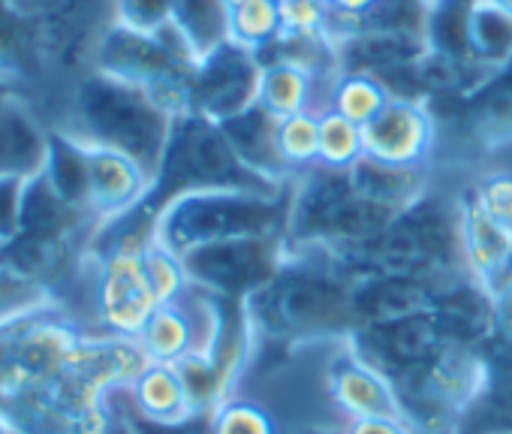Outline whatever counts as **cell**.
I'll return each mask as SVG.
<instances>
[{
  "label": "cell",
  "instance_id": "6da1fadb",
  "mask_svg": "<svg viewBox=\"0 0 512 434\" xmlns=\"http://www.w3.org/2000/svg\"><path fill=\"white\" fill-rule=\"evenodd\" d=\"M256 338L275 344H326L350 338L353 281L317 248H290L278 278L247 299Z\"/></svg>",
  "mask_w": 512,
  "mask_h": 434
},
{
  "label": "cell",
  "instance_id": "7a4b0ae2",
  "mask_svg": "<svg viewBox=\"0 0 512 434\" xmlns=\"http://www.w3.org/2000/svg\"><path fill=\"white\" fill-rule=\"evenodd\" d=\"M172 127L175 115L163 109L151 91L91 67L76 85L67 121L58 130L121 148L157 175Z\"/></svg>",
  "mask_w": 512,
  "mask_h": 434
},
{
  "label": "cell",
  "instance_id": "3957f363",
  "mask_svg": "<svg viewBox=\"0 0 512 434\" xmlns=\"http://www.w3.org/2000/svg\"><path fill=\"white\" fill-rule=\"evenodd\" d=\"M293 184L296 178L275 193L202 190L175 196L157 211L154 236H160L178 254L226 239L287 236L293 211Z\"/></svg>",
  "mask_w": 512,
  "mask_h": 434
},
{
  "label": "cell",
  "instance_id": "277c9868",
  "mask_svg": "<svg viewBox=\"0 0 512 434\" xmlns=\"http://www.w3.org/2000/svg\"><path fill=\"white\" fill-rule=\"evenodd\" d=\"M392 208L365 199L353 184L347 169L314 166L293 184L290 211V248L344 251L371 242L392 221Z\"/></svg>",
  "mask_w": 512,
  "mask_h": 434
},
{
  "label": "cell",
  "instance_id": "5b68a950",
  "mask_svg": "<svg viewBox=\"0 0 512 434\" xmlns=\"http://www.w3.org/2000/svg\"><path fill=\"white\" fill-rule=\"evenodd\" d=\"M287 184H275L263 175L250 172L232 151V145L223 136L217 121L187 112V115L175 118L163 163L157 169L154 193L145 208L157 217V211L169 199L184 196V193H202V190L275 193Z\"/></svg>",
  "mask_w": 512,
  "mask_h": 434
},
{
  "label": "cell",
  "instance_id": "8992f818",
  "mask_svg": "<svg viewBox=\"0 0 512 434\" xmlns=\"http://www.w3.org/2000/svg\"><path fill=\"white\" fill-rule=\"evenodd\" d=\"M482 353L443 341L419 368L395 380L404 416L419 434H452L482 386Z\"/></svg>",
  "mask_w": 512,
  "mask_h": 434
},
{
  "label": "cell",
  "instance_id": "52a82bcc",
  "mask_svg": "<svg viewBox=\"0 0 512 434\" xmlns=\"http://www.w3.org/2000/svg\"><path fill=\"white\" fill-rule=\"evenodd\" d=\"M184 257L190 284L232 302H247L266 290L290 260L287 236H247L193 248Z\"/></svg>",
  "mask_w": 512,
  "mask_h": 434
},
{
  "label": "cell",
  "instance_id": "ba28073f",
  "mask_svg": "<svg viewBox=\"0 0 512 434\" xmlns=\"http://www.w3.org/2000/svg\"><path fill=\"white\" fill-rule=\"evenodd\" d=\"M58 130V127H55ZM79 151L82 160V208L97 233L124 221L133 211L145 208L157 175L133 154L61 130ZM97 239V236H94Z\"/></svg>",
  "mask_w": 512,
  "mask_h": 434
},
{
  "label": "cell",
  "instance_id": "9c48e42d",
  "mask_svg": "<svg viewBox=\"0 0 512 434\" xmlns=\"http://www.w3.org/2000/svg\"><path fill=\"white\" fill-rule=\"evenodd\" d=\"M440 124L452 121L455 136L464 142V163L476 166L482 157L512 142V58L491 70L467 97L431 100Z\"/></svg>",
  "mask_w": 512,
  "mask_h": 434
},
{
  "label": "cell",
  "instance_id": "30bf717a",
  "mask_svg": "<svg viewBox=\"0 0 512 434\" xmlns=\"http://www.w3.org/2000/svg\"><path fill=\"white\" fill-rule=\"evenodd\" d=\"M220 332V299L193 287L157 305L136 344L148 362H184L193 356H211Z\"/></svg>",
  "mask_w": 512,
  "mask_h": 434
},
{
  "label": "cell",
  "instance_id": "8fae6325",
  "mask_svg": "<svg viewBox=\"0 0 512 434\" xmlns=\"http://www.w3.org/2000/svg\"><path fill=\"white\" fill-rule=\"evenodd\" d=\"M365 154L398 166H434L440 154V121L428 100L392 97L362 127Z\"/></svg>",
  "mask_w": 512,
  "mask_h": 434
},
{
  "label": "cell",
  "instance_id": "7c38bea8",
  "mask_svg": "<svg viewBox=\"0 0 512 434\" xmlns=\"http://www.w3.org/2000/svg\"><path fill=\"white\" fill-rule=\"evenodd\" d=\"M323 386L335 413L347 419L362 416H404L398 392L386 374L365 362L350 338L332 341L323 356Z\"/></svg>",
  "mask_w": 512,
  "mask_h": 434
},
{
  "label": "cell",
  "instance_id": "4fadbf2b",
  "mask_svg": "<svg viewBox=\"0 0 512 434\" xmlns=\"http://www.w3.org/2000/svg\"><path fill=\"white\" fill-rule=\"evenodd\" d=\"M263 61L232 43L202 58L190 73V112L211 121H226L256 103ZM187 115V112H184Z\"/></svg>",
  "mask_w": 512,
  "mask_h": 434
},
{
  "label": "cell",
  "instance_id": "5bb4252c",
  "mask_svg": "<svg viewBox=\"0 0 512 434\" xmlns=\"http://www.w3.org/2000/svg\"><path fill=\"white\" fill-rule=\"evenodd\" d=\"M350 344L365 362H371L380 374H386L395 383L413 368H419L443 344V338L428 311H419L407 317L356 326Z\"/></svg>",
  "mask_w": 512,
  "mask_h": 434
},
{
  "label": "cell",
  "instance_id": "9a60e30c",
  "mask_svg": "<svg viewBox=\"0 0 512 434\" xmlns=\"http://www.w3.org/2000/svg\"><path fill=\"white\" fill-rule=\"evenodd\" d=\"M458 199V245L464 272L485 290H500L512 272V236L482 208L467 178L455 181Z\"/></svg>",
  "mask_w": 512,
  "mask_h": 434
},
{
  "label": "cell",
  "instance_id": "2e32d148",
  "mask_svg": "<svg viewBox=\"0 0 512 434\" xmlns=\"http://www.w3.org/2000/svg\"><path fill=\"white\" fill-rule=\"evenodd\" d=\"M115 401L130 416L157 425H175L208 410L199 404L181 365L175 362H145L133 374V380L115 395Z\"/></svg>",
  "mask_w": 512,
  "mask_h": 434
},
{
  "label": "cell",
  "instance_id": "e0dca14e",
  "mask_svg": "<svg viewBox=\"0 0 512 434\" xmlns=\"http://www.w3.org/2000/svg\"><path fill=\"white\" fill-rule=\"evenodd\" d=\"M428 317L434 320L440 338L449 344L479 350L497 335L494 293L485 290L470 275L449 278L434 296V302L428 305Z\"/></svg>",
  "mask_w": 512,
  "mask_h": 434
},
{
  "label": "cell",
  "instance_id": "ac0fdd59",
  "mask_svg": "<svg viewBox=\"0 0 512 434\" xmlns=\"http://www.w3.org/2000/svg\"><path fill=\"white\" fill-rule=\"evenodd\" d=\"M449 278H455V275L389 272V275H371V278L353 281V317H356V326L428 311V305L434 302V296L440 293V287Z\"/></svg>",
  "mask_w": 512,
  "mask_h": 434
},
{
  "label": "cell",
  "instance_id": "d6986e66",
  "mask_svg": "<svg viewBox=\"0 0 512 434\" xmlns=\"http://www.w3.org/2000/svg\"><path fill=\"white\" fill-rule=\"evenodd\" d=\"M482 353V386L452 434H512V341L494 335Z\"/></svg>",
  "mask_w": 512,
  "mask_h": 434
},
{
  "label": "cell",
  "instance_id": "ffe728a7",
  "mask_svg": "<svg viewBox=\"0 0 512 434\" xmlns=\"http://www.w3.org/2000/svg\"><path fill=\"white\" fill-rule=\"evenodd\" d=\"M49 136L25 97L13 88V79L0 73V178L37 175L49 157Z\"/></svg>",
  "mask_w": 512,
  "mask_h": 434
},
{
  "label": "cell",
  "instance_id": "44dd1931",
  "mask_svg": "<svg viewBox=\"0 0 512 434\" xmlns=\"http://www.w3.org/2000/svg\"><path fill=\"white\" fill-rule=\"evenodd\" d=\"M223 136L229 139L232 151L238 154V160L275 184H287L293 181V175L287 172L281 151H278V118L269 115L263 106H247L244 112L220 121Z\"/></svg>",
  "mask_w": 512,
  "mask_h": 434
},
{
  "label": "cell",
  "instance_id": "7402d4cb",
  "mask_svg": "<svg viewBox=\"0 0 512 434\" xmlns=\"http://www.w3.org/2000/svg\"><path fill=\"white\" fill-rule=\"evenodd\" d=\"M347 175H350V184L365 199L386 205L392 211H404L437 184L434 166H398V163H386L368 154H362L347 169Z\"/></svg>",
  "mask_w": 512,
  "mask_h": 434
},
{
  "label": "cell",
  "instance_id": "603a6c76",
  "mask_svg": "<svg viewBox=\"0 0 512 434\" xmlns=\"http://www.w3.org/2000/svg\"><path fill=\"white\" fill-rule=\"evenodd\" d=\"M211 434H296V428L269 398L238 386L211 407Z\"/></svg>",
  "mask_w": 512,
  "mask_h": 434
},
{
  "label": "cell",
  "instance_id": "cb8c5ba5",
  "mask_svg": "<svg viewBox=\"0 0 512 434\" xmlns=\"http://www.w3.org/2000/svg\"><path fill=\"white\" fill-rule=\"evenodd\" d=\"M467 43L473 61L491 73L512 58V13L497 0H470Z\"/></svg>",
  "mask_w": 512,
  "mask_h": 434
},
{
  "label": "cell",
  "instance_id": "d4e9b609",
  "mask_svg": "<svg viewBox=\"0 0 512 434\" xmlns=\"http://www.w3.org/2000/svg\"><path fill=\"white\" fill-rule=\"evenodd\" d=\"M172 25L199 64L229 43V4L226 0H175Z\"/></svg>",
  "mask_w": 512,
  "mask_h": 434
},
{
  "label": "cell",
  "instance_id": "484cf974",
  "mask_svg": "<svg viewBox=\"0 0 512 434\" xmlns=\"http://www.w3.org/2000/svg\"><path fill=\"white\" fill-rule=\"evenodd\" d=\"M395 94L389 91V85L371 73H359V70H341L335 88H332V109L341 112L344 118L356 121L359 127H365L368 121H374L386 103Z\"/></svg>",
  "mask_w": 512,
  "mask_h": 434
},
{
  "label": "cell",
  "instance_id": "4316f807",
  "mask_svg": "<svg viewBox=\"0 0 512 434\" xmlns=\"http://www.w3.org/2000/svg\"><path fill=\"white\" fill-rule=\"evenodd\" d=\"M281 37V10L278 0H247L229 7V43L263 55Z\"/></svg>",
  "mask_w": 512,
  "mask_h": 434
},
{
  "label": "cell",
  "instance_id": "83f0119b",
  "mask_svg": "<svg viewBox=\"0 0 512 434\" xmlns=\"http://www.w3.org/2000/svg\"><path fill=\"white\" fill-rule=\"evenodd\" d=\"M278 151L293 178L311 172L317 166V151H320V115L296 112L278 118Z\"/></svg>",
  "mask_w": 512,
  "mask_h": 434
},
{
  "label": "cell",
  "instance_id": "f1b7e54d",
  "mask_svg": "<svg viewBox=\"0 0 512 434\" xmlns=\"http://www.w3.org/2000/svg\"><path fill=\"white\" fill-rule=\"evenodd\" d=\"M142 263H145L148 284H151L160 305L172 302L190 290V275H187L184 257L178 251H172L160 236H154V230L142 242Z\"/></svg>",
  "mask_w": 512,
  "mask_h": 434
},
{
  "label": "cell",
  "instance_id": "f546056e",
  "mask_svg": "<svg viewBox=\"0 0 512 434\" xmlns=\"http://www.w3.org/2000/svg\"><path fill=\"white\" fill-rule=\"evenodd\" d=\"M365 154L362 127L350 118H344L335 109L320 112V151L317 166L326 169H350Z\"/></svg>",
  "mask_w": 512,
  "mask_h": 434
},
{
  "label": "cell",
  "instance_id": "4dcf8cb0",
  "mask_svg": "<svg viewBox=\"0 0 512 434\" xmlns=\"http://www.w3.org/2000/svg\"><path fill=\"white\" fill-rule=\"evenodd\" d=\"M467 184L473 187L482 208L512 236V169L485 157L473 166Z\"/></svg>",
  "mask_w": 512,
  "mask_h": 434
},
{
  "label": "cell",
  "instance_id": "1f68e13d",
  "mask_svg": "<svg viewBox=\"0 0 512 434\" xmlns=\"http://www.w3.org/2000/svg\"><path fill=\"white\" fill-rule=\"evenodd\" d=\"M175 0H112V22L139 34H160L172 25Z\"/></svg>",
  "mask_w": 512,
  "mask_h": 434
},
{
  "label": "cell",
  "instance_id": "d6a6232c",
  "mask_svg": "<svg viewBox=\"0 0 512 434\" xmlns=\"http://www.w3.org/2000/svg\"><path fill=\"white\" fill-rule=\"evenodd\" d=\"M281 37H323L329 34L326 0H278Z\"/></svg>",
  "mask_w": 512,
  "mask_h": 434
},
{
  "label": "cell",
  "instance_id": "836d02e7",
  "mask_svg": "<svg viewBox=\"0 0 512 434\" xmlns=\"http://www.w3.org/2000/svg\"><path fill=\"white\" fill-rule=\"evenodd\" d=\"M344 434H419L407 416H362L347 419Z\"/></svg>",
  "mask_w": 512,
  "mask_h": 434
},
{
  "label": "cell",
  "instance_id": "e575fe53",
  "mask_svg": "<svg viewBox=\"0 0 512 434\" xmlns=\"http://www.w3.org/2000/svg\"><path fill=\"white\" fill-rule=\"evenodd\" d=\"M494 320H497V335L512 341V284L494 290Z\"/></svg>",
  "mask_w": 512,
  "mask_h": 434
},
{
  "label": "cell",
  "instance_id": "d590c367",
  "mask_svg": "<svg viewBox=\"0 0 512 434\" xmlns=\"http://www.w3.org/2000/svg\"><path fill=\"white\" fill-rule=\"evenodd\" d=\"M296 434H344V422H311L299 425Z\"/></svg>",
  "mask_w": 512,
  "mask_h": 434
},
{
  "label": "cell",
  "instance_id": "8d00e7d4",
  "mask_svg": "<svg viewBox=\"0 0 512 434\" xmlns=\"http://www.w3.org/2000/svg\"><path fill=\"white\" fill-rule=\"evenodd\" d=\"M0 434H22V431L16 428V422H13L4 410H0Z\"/></svg>",
  "mask_w": 512,
  "mask_h": 434
},
{
  "label": "cell",
  "instance_id": "74e56055",
  "mask_svg": "<svg viewBox=\"0 0 512 434\" xmlns=\"http://www.w3.org/2000/svg\"><path fill=\"white\" fill-rule=\"evenodd\" d=\"M497 4H503V7H506V10L512 13V0H497Z\"/></svg>",
  "mask_w": 512,
  "mask_h": 434
},
{
  "label": "cell",
  "instance_id": "f35d334b",
  "mask_svg": "<svg viewBox=\"0 0 512 434\" xmlns=\"http://www.w3.org/2000/svg\"><path fill=\"white\" fill-rule=\"evenodd\" d=\"M229 7H238V4H247V0H226Z\"/></svg>",
  "mask_w": 512,
  "mask_h": 434
},
{
  "label": "cell",
  "instance_id": "ab89813d",
  "mask_svg": "<svg viewBox=\"0 0 512 434\" xmlns=\"http://www.w3.org/2000/svg\"><path fill=\"white\" fill-rule=\"evenodd\" d=\"M506 284H512V272H509V281H506Z\"/></svg>",
  "mask_w": 512,
  "mask_h": 434
}]
</instances>
